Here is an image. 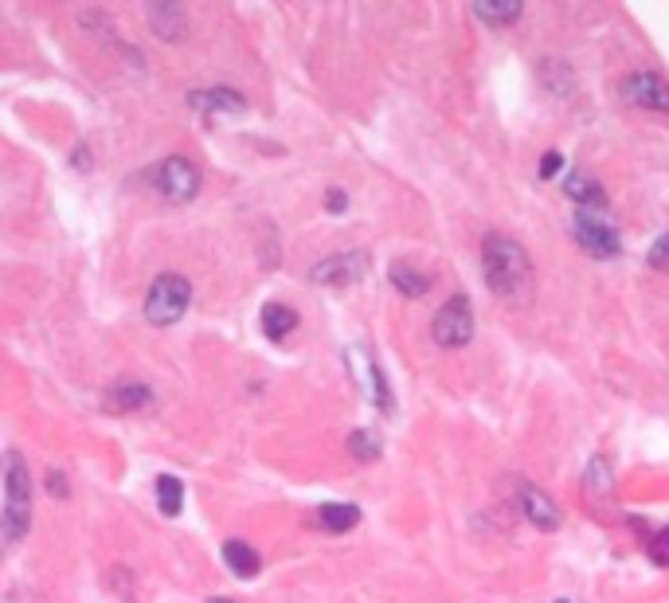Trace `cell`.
<instances>
[{
  "label": "cell",
  "mask_w": 669,
  "mask_h": 603,
  "mask_svg": "<svg viewBox=\"0 0 669 603\" xmlns=\"http://www.w3.org/2000/svg\"><path fill=\"white\" fill-rule=\"evenodd\" d=\"M482 279L497 298H525L533 286L529 251L509 235H486L482 243Z\"/></svg>",
  "instance_id": "1"
},
{
  "label": "cell",
  "mask_w": 669,
  "mask_h": 603,
  "mask_svg": "<svg viewBox=\"0 0 669 603\" xmlns=\"http://www.w3.org/2000/svg\"><path fill=\"white\" fill-rule=\"evenodd\" d=\"M0 470H4V494H8V506H4V533L16 541L28 533V521H32V478H28V463L20 451H8L0 459Z\"/></svg>",
  "instance_id": "2"
},
{
  "label": "cell",
  "mask_w": 669,
  "mask_h": 603,
  "mask_svg": "<svg viewBox=\"0 0 669 603\" xmlns=\"http://www.w3.org/2000/svg\"><path fill=\"white\" fill-rule=\"evenodd\" d=\"M188 302H192L188 279H180V275H161V279L149 286V294H145V318L153 325H173L184 318Z\"/></svg>",
  "instance_id": "3"
},
{
  "label": "cell",
  "mask_w": 669,
  "mask_h": 603,
  "mask_svg": "<svg viewBox=\"0 0 669 603\" xmlns=\"http://www.w3.org/2000/svg\"><path fill=\"white\" fill-rule=\"evenodd\" d=\"M431 337H435V345H443V349H462V345H470V337H474V310H470V298H450L443 310L435 314V322H431Z\"/></svg>",
  "instance_id": "4"
},
{
  "label": "cell",
  "mask_w": 669,
  "mask_h": 603,
  "mask_svg": "<svg viewBox=\"0 0 669 603\" xmlns=\"http://www.w3.org/2000/svg\"><path fill=\"white\" fill-rule=\"evenodd\" d=\"M572 235H576V243H580L583 251L595 255V259H615V255L623 251L619 232H615L607 220L591 216V212H580V216L572 220Z\"/></svg>",
  "instance_id": "5"
},
{
  "label": "cell",
  "mask_w": 669,
  "mask_h": 603,
  "mask_svg": "<svg viewBox=\"0 0 669 603\" xmlns=\"http://www.w3.org/2000/svg\"><path fill=\"white\" fill-rule=\"evenodd\" d=\"M619 94H623L630 106H642V110H654V114H669V83L654 71H630L623 83H619Z\"/></svg>",
  "instance_id": "6"
},
{
  "label": "cell",
  "mask_w": 669,
  "mask_h": 603,
  "mask_svg": "<svg viewBox=\"0 0 669 603\" xmlns=\"http://www.w3.org/2000/svg\"><path fill=\"white\" fill-rule=\"evenodd\" d=\"M157 188H161L165 200L184 204V200H192L200 192V173H196V165L188 157H169L157 169Z\"/></svg>",
  "instance_id": "7"
},
{
  "label": "cell",
  "mask_w": 669,
  "mask_h": 603,
  "mask_svg": "<svg viewBox=\"0 0 669 603\" xmlns=\"http://www.w3.org/2000/svg\"><path fill=\"white\" fill-rule=\"evenodd\" d=\"M364 275H368V255H364V251L329 255V259H321L310 271V279L321 282V286H353V282H360Z\"/></svg>",
  "instance_id": "8"
},
{
  "label": "cell",
  "mask_w": 669,
  "mask_h": 603,
  "mask_svg": "<svg viewBox=\"0 0 669 603\" xmlns=\"http://www.w3.org/2000/svg\"><path fill=\"white\" fill-rule=\"evenodd\" d=\"M345 361H349V369H353V376L360 380V388L376 400V408L384 412V416H392L396 412V400H392V388H388V376L376 369V361L364 353V349H349L345 353Z\"/></svg>",
  "instance_id": "9"
},
{
  "label": "cell",
  "mask_w": 669,
  "mask_h": 603,
  "mask_svg": "<svg viewBox=\"0 0 669 603\" xmlns=\"http://www.w3.org/2000/svg\"><path fill=\"white\" fill-rule=\"evenodd\" d=\"M517 498H521V510H525V517L533 521L536 529H544V533L560 529V510H556V502H552L544 490H536V486H529V482H521Z\"/></svg>",
  "instance_id": "10"
},
{
  "label": "cell",
  "mask_w": 669,
  "mask_h": 603,
  "mask_svg": "<svg viewBox=\"0 0 669 603\" xmlns=\"http://www.w3.org/2000/svg\"><path fill=\"white\" fill-rule=\"evenodd\" d=\"M243 106H247L243 94L231 91V87H216V91L192 94V110H200V114H239Z\"/></svg>",
  "instance_id": "11"
},
{
  "label": "cell",
  "mask_w": 669,
  "mask_h": 603,
  "mask_svg": "<svg viewBox=\"0 0 669 603\" xmlns=\"http://www.w3.org/2000/svg\"><path fill=\"white\" fill-rule=\"evenodd\" d=\"M564 192H568V200H576L580 208H603V204H607L603 185H599L595 177H587V173H572V177L564 181Z\"/></svg>",
  "instance_id": "12"
},
{
  "label": "cell",
  "mask_w": 669,
  "mask_h": 603,
  "mask_svg": "<svg viewBox=\"0 0 669 603\" xmlns=\"http://www.w3.org/2000/svg\"><path fill=\"white\" fill-rule=\"evenodd\" d=\"M223 564H227L239 580L259 576V553H255L251 545H243V541H227V545H223Z\"/></svg>",
  "instance_id": "13"
},
{
  "label": "cell",
  "mask_w": 669,
  "mask_h": 603,
  "mask_svg": "<svg viewBox=\"0 0 669 603\" xmlns=\"http://www.w3.org/2000/svg\"><path fill=\"white\" fill-rule=\"evenodd\" d=\"M317 521H321L329 533H349L360 521V510L353 502H325V506L317 510Z\"/></svg>",
  "instance_id": "14"
},
{
  "label": "cell",
  "mask_w": 669,
  "mask_h": 603,
  "mask_svg": "<svg viewBox=\"0 0 669 603\" xmlns=\"http://www.w3.org/2000/svg\"><path fill=\"white\" fill-rule=\"evenodd\" d=\"M474 16H478L482 24H490V28H505V24H513V20L521 16V4H517V0H478V4H474Z\"/></svg>",
  "instance_id": "15"
},
{
  "label": "cell",
  "mask_w": 669,
  "mask_h": 603,
  "mask_svg": "<svg viewBox=\"0 0 669 603\" xmlns=\"http://www.w3.org/2000/svg\"><path fill=\"white\" fill-rule=\"evenodd\" d=\"M149 400H153V392H149L145 384H118V388H110L106 408H110V412H137V408H145Z\"/></svg>",
  "instance_id": "16"
},
{
  "label": "cell",
  "mask_w": 669,
  "mask_h": 603,
  "mask_svg": "<svg viewBox=\"0 0 669 603\" xmlns=\"http://www.w3.org/2000/svg\"><path fill=\"white\" fill-rule=\"evenodd\" d=\"M388 279H392V286L400 290L403 298H423V294L431 290V279H427L423 271H415V267H407V263H392V271H388Z\"/></svg>",
  "instance_id": "17"
},
{
  "label": "cell",
  "mask_w": 669,
  "mask_h": 603,
  "mask_svg": "<svg viewBox=\"0 0 669 603\" xmlns=\"http://www.w3.org/2000/svg\"><path fill=\"white\" fill-rule=\"evenodd\" d=\"M294 325H298V314L290 306H282V302L263 306V333H267L270 341H282L286 333H294Z\"/></svg>",
  "instance_id": "18"
},
{
  "label": "cell",
  "mask_w": 669,
  "mask_h": 603,
  "mask_svg": "<svg viewBox=\"0 0 669 603\" xmlns=\"http://www.w3.org/2000/svg\"><path fill=\"white\" fill-rule=\"evenodd\" d=\"M149 24H153V32L161 40H177L180 32H184V12H180L177 4H157L149 12Z\"/></svg>",
  "instance_id": "19"
},
{
  "label": "cell",
  "mask_w": 669,
  "mask_h": 603,
  "mask_svg": "<svg viewBox=\"0 0 669 603\" xmlns=\"http://www.w3.org/2000/svg\"><path fill=\"white\" fill-rule=\"evenodd\" d=\"M157 502H161V513L165 517H177L184 510V486H180L173 474H161L157 478Z\"/></svg>",
  "instance_id": "20"
},
{
  "label": "cell",
  "mask_w": 669,
  "mask_h": 603,
  "mask_svg": "<svg viewBox=\"0 0 669 603\" xmlns=\"http://www.w3.org/2000/svg\"><path fill=\"white\" fill-rule=\"evenodd\" d=\"M349 451L364 459V463H372V459H380V439L372 435V431H353L349 435Z\"/></svg>",
  "instance_id": "21"
},
{
  "label": "cell",
  "mask_w": 669,
  "mask_h": 603,
  "mask_svg": "<svg viewBox=\"0 0 669 603\" xmlns=\"http://www.w3.org/2000/svg\"><path fill=\"white\" fill-rule=\"evenodd\" d=\"M587 486H591V494H611L615 478H611V466L603 463V459H591V470H587Z\"/></svg>",
  "instance_id": "22"
},
{
  "label": "cell",
  "mask_w": 669,
  "mask_h": 603,
  "mask_svg": "<svg viewBox=\"0 0 669 603\" xmlns=\"http://www.w3.org/2000/svg\"><path fill=\"white\" fill-rule=\"evenodd\" d=\"M646 259H650V267H654V271L669 275V235H658V239H654V247L646 251Z\"/></svg>",
  "instance_id": "23"
},
{
  "label": "cell",
  "mask_w": 669,
  "mask_h": 603,
  "mask_svg": "<svg viewBox=\"0 0 669 603\" xmlns=\"http://www.w3.org/2000/svg\"><path fill=\"white\" fill-rule=\"evenodd\" d=\"M650 560L654 564H669V529H658L650 541Z\"/></svg>",
  "instance_id": "24"
},
{
  "label": "cell",
  "mask_w": 669,
  "mask_h": 603,
  "mask_svg": "<svg viewBox=\"0 0 669 603\" xmlns=\"http://www.w3.org/2000/svg\"><path fill=\"white\" fill-rule=\"evenodd\" d=\"M560 165H564V157L560 153H544V161H540V177L548 181V177H556L560 173Z\"/></svg>",
  "instance_id": "25"
},
{
  "label": "cell",
  "mask_w": 669,
  "mask_h": 603,
  "mask_svg": "<svg viewBox=\"0 0 669 603\" xmlns=\"http://www.w3.org/2000/svg\"><path fill=\"white\" fill-rule=\"evenodd\" d=\"M345 204H349V196H345L341 188H333V192L325 196V208H329V212H345Z\"/></svg>",
  "instance_id": "26"
},
{
  "label": "cell",
  "mask_w": 669,
  "mask_h": 603,
  "mask_svg": "<svg viewBox=\"0 0 669 603\" xmlns=\"http://www.w3.org/2000/svg\"><path fill=\"white\" fill-rule=\"evenodd\" d=\"M47 486H51V494H67V482H63V474H51V482H47Z\"/></svg>",
  "instance_id": "27"
},
{
  "label": "cell",
  "mask_w": 669,
  "mask_h": 603,
  "mask_svg": "<svg viewBox=\"0 0 669 603\" xmlns=\"http://www.w3.org/2000/svg\"><path fill=\"white\" fill-rule=\"evenodd\" d=\"M212 603H231V600H212Z\"/></svg>",
  "instance_id": "28"
}]
</instances>
